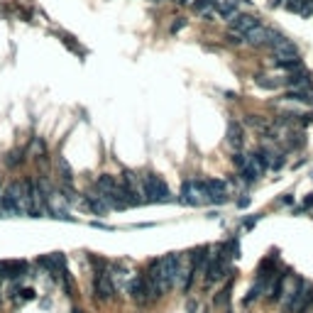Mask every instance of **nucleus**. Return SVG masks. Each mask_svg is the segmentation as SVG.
<instances>
[{
    "instance_id": "8",
    "label": "nucleus",
    "mask_w": 313,
    "mask_h": 313,
    "mask_svg": "<svg viewBox=\"0 0 313 313\" xmlns=\"http://www.w3.org/2000/svg\"><path fill=\"white\" fill-rule=\"evenodd\" d=\"M81 201L86 203V208H88L93 215H105V213L110 210L108 201L101 196V191H98V188H91V191H86V193L81 196Z\"/></svg>"
},
{
    "instance_id": "5",
    "label": "nucleus",
    "mask_w": 313,
    "mask_h": 313,
    "mask_svg": "<svg viewBox=\"0 0 313 313\" xmlns=\"http://www.w3.org/2000/svg\"><path fill=\"white\" fill-rule=\"evenodd\" d=\"M262 22L254 17V15H247V12H235L230 20H228V27H230V32H238V35H247L250 30H254V27H259Z\"/></svg>"
},
{
    "instance_id": "11",
    "label": "nucleus",
    "mask_w": 313,
    "mask_h": 313,
    "mask_svg": "<svg viewBox=\"0 0 313 313\" xmlns=\"http://www.w3.org/2000/svg\"><path fill=\"white\" fill-rule=\"evenodd\" d=\"M240 5H243V0H215V12H218L223 20H230V17L238 12Z\"/></svg>"
},
{
    "instance_id": "29",
    "label": "nucleus",
    "mask_w": 313,
    "mask_h": 313,
    "mask_svg": "<svg viewBox=\"0 0 313 313\" xmlns=\"http://www.w3.org/2000/svg\"><path fill=\"white\" fill-rule=\"evenodd\" d=\"M250 206V196H243L240 201H238V208H247Z\"/></svg>"
},
{
    "instance_id": "33",
    "label": "nucleus",
    "mask_w": 313,
    "mask_h": 313,
    "mask_svg": "<svg viewBox=\"0 0 313 313\" xmlns=\"http://www.w3.org/2000/svg\"><path fill=\"white\" fill-rule=\"evenodd\" d=\"M154 2H162V0H154Z\"/></svg>"
},
{
    "instance_id": "10",
    "label": "nucleus",
    "mask_w": 313,
    "mask_h": 313,
    "mask_svg": "<svg viewBox=\"0 0 313 313\" xmlns=\"http://www.w3.org/2000/svg\"><path fill=\"white\" fill-rule=\"evenodd\" d=\"M25 272H27V264L20 262V259L0 262V279H20Z\"/></svg>"
},
{
    "instance_id": "15",
    "label": "nucleus",
    "mask_w": 313,
    "mask_h": 313,
    "mask_svg": "<svg viewBox=\"0 0 313 313\" xmlns=\"http://www.w3.org/2000/svg\"><path fill=\"white\" fill-rule=\"evenodd\" d=\"M57 172H59L62 184H73V169H71V164L64 157H57Z\"/></svg>"
},
{
    "instance_id": "9",
    "label": "nucleus",
    "mask_w": 313,
    "mask_h": 313,
    "mask_svg": "<svg viewBox=\"0 0 313 313\" xmlns=\"http://www.w3.org/2000/svg\"><path fill=\"white\" fill-rule=\"evenodd\" d=\"M206 188H208V198L210 203H225L228 201V184L223 179H206Z\"/></svg>"
},
{
    "instance_id": "14",
    "label": "nucleus",
    "mask_w": 313,
    "mask_h": 313,
    "mask_svg": "<svg viewBox=\"0 0 313 313\" xmlns=\"http://www.w3.org/2000/svg\"><path fill=\"white\" fill-rule=\"evenodd\" d=\"M193 12L206 17V20H210L215 15V0H196L193 2Z\"/></svg>"
},
{
    "instance_id": "22",
    "label": "nucleus",
    "mask_w": 313,
    "mask_h": 313,
    "mask_svg": "<svg viewBox=\"0 0 313 313\" xmlns=\"http://www.w3.org/2000/svg\"><path fill=\"white\" fill-rule=\"evenodd\" d=\"M32 154L35 157H47V144L42 142V137H35L32 139Z\"/></svg>"
},
{
    "instance_id": "19",
    "label": "nucleus",
    "mask_w": 313,
    "mask_h": 313,
    "mask_svg": "<svg viewBox=\"0 0 313 313\" xmlns=\"http://www.w3.org/2000/svg\"><path fill=\"white\" fill-rule=\"evenodd\" d=\"M230 294H233V281H228V284H225V289H223V291H218V296L213 299V304H215V306H228Z\"/></svg>"
},
{
    "instance_id": "2",
    "label": "nucleus",
    "mask_w": 313,
    "mask_h": 313,
    "mask_svg": "<svg viewBox=\"0 0 313 313\" xmlns=\"http://www.w3.org/2000/svg\"><path fill=\"white\" fill-rule=\"evenodd\" d=\"M142 188H144L147 203H172V201H174L169 186H167L164 179L157 176V174H144V176H142Z\"/></svg>"
},
{
    "instance_id": "21",
    "label": "nucleus",
    "mask_w": 313,
    "mask_h": 313,
    "mask_svg": "<svg viewBox=\"0 0 313 313\" xmlns=\"http://www.w3.org/2000/svg\"><path fill=\"white\" fill-rule=\"evenodd\" d=\"M59 37H62V42L66 44V47H69V49H71V52H73V54H78V57H83V54H86V52H83V49H81V47L73 42V37H71V35H66V32H59Z\"/></svg>"
},
{
    "instance_id": "31",
    "label": "nucleus",
    "mask_w": 313,
    "mask_h": 313,
    "mask_svg": "<svg viewBox=\"0 0 313 313\" xmlns=\"http://www.w3.org/2000/svg\"><path fill=\"white\" fill-rule=\"evenodd\" d=\"M172 2H176V5H186L188 0H172Z\"/></svg>"
},
{
    "instance_id": "3",
    "label": "nucleus",
    "mask_w": 313,
    "mask_h": 313,
    "mask_svg": "<svg viewBox=\"0 0 313 313\" xmlns=\"http://www.w3.org/2000/svg\"><path fill=\"white\" fill-rule=\"evenodd\" d=\"M184 206H203V203H210L208 198V188H206V181H184L181 184V191H179V198Z\"/></svg>"
},
{
    "instance_id": "6",
    "label": "nucleus",
    "mask_w": 313,
    "mask_h": 313,
    "mask_svg": "<svg viewBox=\"0 0 313 313\" xmlns=\"http://www.w3.org/2000/svg\"><path fill=\"white\" fill-rule=\"evenodd\" d=\"M311 304H313V284L301 279V286H299V291H296V296H294L289 311L291 313H304Z\"/></svg>"
},
{
    "instance_id": "13",
    "label": "nucleus",
    "mask_w": 313,
    "mask_h": 313,
    "mask_svg": "<svg viewBox=\"0 0 313 313\" xmlns=\"http://www.w3.org/2000/svg\"><path fill=\"white\" fill-rule=\"evenodd\" d=\"M284 83H286L289 88H301V91H311V78H309V76H304V71H296V73H291L289 78H284Z\"/></svg>"
},
{
    "instance_id": "28",
    "label": "nucleus",
    "mask_w": 313,
    "mask_h": 313,
    "mask_svg": "<svg viewBox=\"0 0 313 313\" xmlns=\"http://www.w3.org/2000/svg\"><path fill=\"white\" fill-rule=\"evenodd\" d=\"M91 225H93V228H101V230H113V225H108V223H101V220H93Z\"/></svg>"
},
{
    "instance_id": "27",
    "label": "nucleus",
    "mask_w": 313,
    "mask_h": 313,
    "mask_svg": "<svg viewBox=\"0 0 313 313\" xmlns=\"http://www.w3.org/2000/svg\"><path fill=\"white\" fill-rule=\"evenodd\" d=\"M277 203H279V206H291V203H294V196H291V193H284Z\"/></svg>"
},
{
    "instance_id": "26",
    "label": "nucleus",
    "mask_w": 313,
    "mask_h": 313,
    "mask_svg": "<svg viewBox=\"0 0 313 313\" xmlns=\"http://www.w3.org/2000/svg\"><path fill=\"white\" fill-rule=\"evenodd\" d=\"M313 208V193H309L306 198H304V203H301V208H299V213H304V210H309Z\"/></svg>"
},
{
    "instance_id": "4",
    "label": "nucleus",
    "mask_w": 313,
    "mask_h": 313,
    "mask_svg": "<svg viewBox=\"0 0 313 313\" xmlns=\"http://www.w3.org/2000/svg\"><path fill=\"white\" fill-rule=\"evenodd\" d=\"M115 286H113V281H110V274H108V267L103 264V269H98L96 272V277H93V296L98 299V301H110V299H115Z\"/></svg>"
},
{
    "instance_id": "23",
    "label": "nucleus",
    "mask_w": 313,
    "mask_h": 313,
    "mask_svg": "<svg viewBox=\"0 0 313 313\" xmlns=\"http://www.w3.org/2000/svg\"><path fill=\"white\" fill-rule=\"evenodd\" d=\"M15 294H17V296H15L17 301H32V299H35V289H20V291L15 289Z\"/></svg>"
},
{
    "instance_id": "18",
    "label": "nucleus",
    "mask_w": 313,
    "mask_h": 313,
    "mask_svg": "<svg viewBox=\"0 0 313 313\" xmlns=\"http://www.w3.org/2000/svg\"><path fill=\"white\" fill-rule=\"evenodd\" d=\"M25 162V149H12L7 157H5V164L10 167V169H15L17 164H22Z\"/></svg>"
},
{
    "instance_id": "16",
    "label": "nucleus",
    "mask_w": 313,
    "mask_h": 313,
    "mask_svg": "<svg viewBox=\"0 0 313 313\" xmlns=\"http://www.w3.org/2000/svg\"><path fill=\"white\" fill-rule=\"evenodd\" d=\"M286 101H296V103H311V91H301V88H289L286 91Z\"/></svg>"
},
{
    "instance_id": "30",
    "label": "nucleus",
    "mask_w": 313,
    "mask_h": 313,
    "mask_svg": "<svg viewBox=\"0 0 313 313\" xmlns=\"http://www.w3.org/2000/svg\"><path fill=\"white\" fill-rule=\"evenodd\" d=\"M198 311V304L196 301H188V313H196Z\"/></svg>"
},
{
    "instance_id": "24",
    "label": "nucleus",
    "mask_w": 313,
    "mask_h": 313,
    "mask_svg": "<svg viewBox=\"0 0 313 313\" xmlns=\"http://www.w3.org/2000/svg\"><path fill=\"white\" fill-rule=\"evenodd\" d=\"M184 27H186V20H184V17H176V20L172 22V27H169V32H172V35H176V32H181Z\"/></svg>"
},
{
    "instance_id": "12",
    "label": "nucleus",
    "mask_w": 313,
    "mask_h": 313,
    "mask_svg": "<svg viewBox=\"0 0 313 313\" xmlns=\"http://www.w3.org/2000/svg\"><path fill=\"white\" fill-rule=\"evenodd\" d=\"M228 144L233 147V149H240L243 144H245V132H243V127L238 125V123H230L228 125Z\"/></svg>"
},
{
    "instance_id": "17",
    "label": "nucleus",
    "mask_w": 313,
    "mask_h": 313,
    "mask_svg": "<svg viewBox=\"0 0 313 313\" xmlns=\"http://www.w3.org/2000/svg\"><path fill=\"white\" fill-rule=\"evenodd\" d=\"M279 69H284V71H289V73H296V71H304V62L296 57V59H286V62H277Z\"/></svg>"
},
{
    "instance_id": "32",
    "label": "nucleus",
    "mask_w": 313,
    "mask_h": 313,
    "mask_svg": "<svg viewBox=\"0 0 313 313\" xmlns=\"http://www.w3.org/2000/svg\"><path fill=\"white\" fill-rule=\"evenodd\" d=\"M71 313H83V311H81L78 306H73V309H71Z\"/></svg>"
},
{
    "instance_id": "7",
    "label": "nucleus",
    "mask_w": 313,
    "mask_h": 313,
    "mask_svg": "<svg viewBox=\"0 0 313 313\" xmlns=\"http://www.w3.org/2000/svg\"><path fill=\"white\" fill-rule=\"evenodd\" d=\"M127 294H130V299H132L137 306H147V304L152 301V299H149V291H147V281H144L142 274L130 279V284H127Z\"/></svg>"
},
{
    "instance_id": "1",
    "label": "nucleus",
    "mask_w": 313,
    "mask_h": 313,
    "mask_svg": "<svg viewBox=\"0 0 313 313\" xmlns=\"http://www.w3.org/2000/svg\"><path fill=\"white\" fill-rule=\"evenodd\" d=\"M0 213L2 218H20L27 215V196H25V181H12L0 193Z\"/></svg>"
},
{
    "instance_id": "20",
    "label": "nucleus",
    "mask_w": 313,
    "mask_h": 313,
    "mask_svg": "<svg viewBox=\"0 0 313 313\" xmlns=\"http://www.w3.org/2000/svg\"><path fill=\"white\" fill-rule=\"evenodd\" d=\"M254 83H257L259 88H267V91H274V88H279V86H281L284 81H272L269 76H257V78H254Z\"/></svg>"
},
{
    "instance_id": "25",
    "label": "nucleus",
    "mask_w": 313,
    "mask_h": 313,
    "mask_svg": "<svg viewBox=\"0 0 313 313\" xmlns=\"http://www.w3.org/2000/svg\"><path fill=\"white\" fill-rule=\"evenodd\" d=\"M259 218H262V215H252V218H247V220L243 223V228H245V230H252V228L259 223Z\"/></svg>"
}]
</instances>
